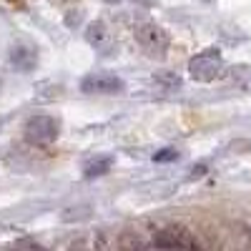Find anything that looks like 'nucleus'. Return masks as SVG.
Returning a JSON list of instances; mask_svg holds the SVG:
<instances>
[{"mask_svg": "<svg viewBox=\"0 0 251 251\" xmlns=\"http://www.w3.org/2000/svg\"><path fill=\"white\" fill-rule=\"evenodd\" d=\"M133 35H136V43L149 53L151 58H163L166 50H169V33H166L161 25L151 23V20H143V23H136L133 28Z\"/></svg>", "mask_w": 251, "mask_h": 251, "instance_id": "1", "label": "nucleus"}, {"mask_svg": "<svg viewBox=\"0 0 251 251\" xmlns=\"http://www.w3.org/2000/svg\"><path fill=\"white\" fill-rule=\"evenodd\" d=\"M221 68H224V58H221L219 48H208V50H203V53H199L188 60V73H191V78L199 80V83L216 80Z\"/></svg>", "mask_w": 251, "mask_h": 251, "instance_id": "2", "label": "nucleus"}, {"mask_svg": "<svg viewBox=\"0 0 251 251\" xmlns=\"http://www.w3.org/2000/svg\"><path fill=\"white\" fill-rule=\"evenodd\" d=\"M23 133H25V141L30 146H50L60 136V123L53 116H33L25 123Z\"/></svg>", "mask_w": 251, "mask_h": 251, "instance_id": "3", "label": "nucleus"}, {"mask_svg": "<svg viewBox=\"0 0 251 251\" xmlns=\"http://www.w3.org/2000/svg\"><path fill=\"white\" fill-rule=\"evenodd\" d=\"M80 91L86 93H100V96H116L126 91V83L113 73H91L80 80Z\"/></svg>", "mask_w": 251, "mask_h": 251, "instance_id": "4", "label": "nucleus"}, {"mask_svg": "<svg viewBox=\"0 0 251 251\" xmlns=\"http://www.w3.org/2000/svg\"><path fill=\"white\" fill-rule=\"evenodd\" d=\"M153 246H186V249H196L199 246V239L188 231V228H181V226H171V228H163V231H156Z\"/></svg>", "mask_w": 251, "mask_h": 251, "instance_id": "5", "label": "nucleus"}, {"mask_svg": "<svg viewBox=\"0 0 251 251\" xmlns=\"http://www.w3.org/2000/svg\"><path fill=\"white\" fill-rule=\"evenodd\" d=\"M86 43L91 48H96L98 53H111L116 46V38H113V30L103 20H93L86 28Z\"/></svg>", "mask_w": 251, "mask_h": 251, "instance_id": "6", "label": "nucleus"}, {"mask_svg": "<svg viewBox=\"0 0 251 251\" xmlns=\"http://www.w3.org/2000/svg\"><path fill=\"white\" fill-rule=\"evenodd\" d=\"M10 66L20 73H30L38 66V50L28 43H15L10 48Z\"/></svg>", "mask_w": 251, "mask_h": 251, "instance_id": "7", "label": "nucleus"}, {"mask_svg": "<svg viewBox=\"0 0 251 251\" xmlns=\"http://www.w3.org/2000/svg\"><path fill=\"white\" fill-rule=\"evenodd\" d=\"M113 169V158L111 156H96L91 161H86V166H83V176L86 178H98L103 174H108Z\"/></svg>", "mask_w": 251, "mask_h": 251, "instance_id": "8", "label": "nucleus"}, {"mask_svg": "<svg viewBox=\"0 0 251 251\" xmlns=\"http://www.w3.org/2000/svg\"><path fill=\"white\" fill-rule=\"evenodd\" d=\"M153 83L156 86H161L163 91H176V88H181V75H176V73H156L153 75Z\"/></svg>", "mask_w": 251, "mask_h": 251, "instance_id": "9", "label": "nucleus"}, {"mask_svg": "<svg viewBox=\"0 0 251 251\" xmlns=\"http://www.w3.org/2000/svg\"><path fill=\"white\" fill-rule=\"evenodd\" d=\"M118 246H123V249H131V246H149V241H143L141 236H133V234H123V236L118 239Z\"/></svg>", "mask_w": 251, "mask_h": 251, "instance_id": "10", "label": "nucleus"}, {"mask_svg": "<svg viewBox=\"0 0 251 251\" xmlns=\"http://www.w3.org/2000/svg\"><path fill=\"white\" fill-rule=\"evenodd\" d=\"M178 158V151L176 149H163V151H158L156 156H153V161L156 163H166V161H176Z\"/></svg>", "mask_w": 251, "mask_h": 251, "instance_id": "11", "label": "nucleus"}, {"mask_svg": "<svg viewBox=\"0 0 251 251\" xmlns=\"http://www.w3.org/2000/svg\"><path fill=\"white\" fill-rule=\"evenodd\" d=\"M203 174H206V166H196L194 174H191V178H199V176H203Z\"/></svg>", "mask_w": 251, "mask_h": 251, "instance_id": "12", "label": "nucleus"}, {"mask_svg": "<svg viewBox=\"0 0 251 251\" xmlns=\"http://www.w3.org/2000/svg\"><path fill=\"white\" fill-rule=\"evenodd\" d=\"M133 3H138V5H153L156 0H133Z\"/></svg>", "mask_w": 251, "mask_h": 251, "instance_id": "13", "label": "nucleus"}, {"mask_svg": "<svg viewBox=\"0 0 251 251\" xmlns=\"http://www.w3.org/2000/svg\"><path fill=\"white\" fill-rule=\"evenodd\" d=\"M53 3H58V5H63V3H68V0H53Z\"/></svg>", "mask_w": 251, "mask_h": 251, "instance_id": "14", "label": "nucleus"}, {"mask_svg": "<svg viewBox=\"0 0 251 251\" xmlns=\"http://www.w3.org/2000/svg\"><path fill=\"white\" fill-rule=\"evenodd\" d=\"M206 3H211V0H206Z\"/></svg>", "mask_w": 251, "mask_h": 251, "instance_id": "15", "label": "nucleus"}]
</instances>
